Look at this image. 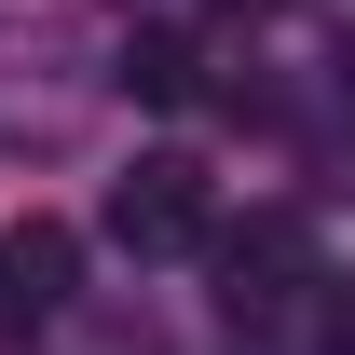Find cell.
<instances>
[{
    "label": "cell",
    "mask_w": 355,
    "mask_h": 355,
    "mask_svg": "<svg viewBox=\"0 0 355 355\" xmlns=\"http://www.w3.org/2000/svg\"><path fill=\"white\" fill-rule=\"evenodd\" d=\"M301 287H328L301 205H260V219H232V232H219V314H232V328H273Z\"/></svg>",
    "instance_id": "6da1fadb"
},
{
    "label": "cell",
    "mask_w": 355,
    "mask_h": 355,
    "mask_svg": "<svg viewBox=\"0 0 355 355\" xmlns=\"http://www.w3.org/2000/svg\"><path fill=\"white\" fill-rule=\"evenodd\" d=\"M110 246H137V260L205 246V164H191V150H137V164L110 178Z\"/></svg>",
    "instance_id": "7a4b0ae2"
},
{
    "label": "cell",
    "mask_w": 355,
    "mask_h": 355,
    "mask_svg": "<svg viewBox=\"0 0 355 355\" xmlns=\"http://www.w3.org/2000/svg\"><path fill=\"white\" fill-rule=\"evenodd\" d=\"M69 287H83V232L69 219H14L0 232V314H14V328L69 314Z\"/></svg>",
    "instance_id": "3957f363"
},
{
    "label": "cell",
    "mask_w": 355,
    "mask_h": 355,
    "mask_svg": "<svg viewBox=\"0 0 355 355\" xmlns=\"http://www.w3.org/2000/svg\"><path fill=\"white\" fill-rule=\"evenodd\" d=\"M123 96L137 110H191V96H205V42H191V28H137L123 42Z\"/></svg>",
    "instance_id": "277c9868"
},
{
    "label": "cell",
    "mask_w": 355,
    "mask_h": 355,
    "mask_svg": "<svg viewBox=\"0 0 355 355\" xmlns=\"http://www.w3.org/2000/svg\"><path fill=\"white\" fill-rule=\"evenodd\" d=\"M314 328H328V355H355V273H328V301H314Z\"/></svg>",
    "instance_id": "5b68a950"
},
{
    "label": "cell",
    "mask_w": 355,
    "mask_h": 355,
    "mask_svg": "<svg viewBox=\"0 0 355 355\" xmlns=\"http://www.w3.org/2000/svg\"><path fill=\"white\" fill-rule=\"evenodd\" d=\"M219 14H273V0H219Z\"/></svg>",
    "instance_id": "8992f818"
}]
</instances>
